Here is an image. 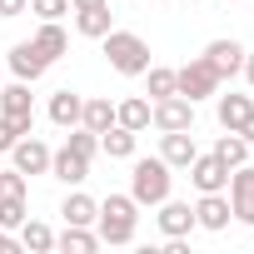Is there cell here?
Listing matches in <instances>:
<instances>
[{
  "label": "cell",
  "instance_id": "1",
  "mask_svg": "<svg viewBox=\"0 0 254 254\" xmlns=\"http://www.w3.org/2000/svg\"><path fill=\"white\" fill-rule=\"evenodd\" d=\"M135 224H140L135 194H105V199H100V214H95L100 244H130V239H135Z\"/></svg>",
  "mask_w": 254,
  "mask_h": 254
},
{
  "label": "cell",
  "instance_id": "2",
  "mask_svg": "<svg viewBox=\"0 0 254 254\" xmlns=\"http://www.w3.org/2000/svg\"><path fill=\"white\" fill-rule=\"evenodd\" d=\"M170 190H175V170L155 155V160H140L135 155V165H130V194H135V204L145 209H155L160 199H170Z\"/></svg>",
  "mask_w": 254,
  "mask_h": 254
},
{
  "label": "cell",
  "instance_id": "3",
  "mask_svg": "<svg viewBox=\"0 0 254 254\" xmlns=\"http://www.w3.org/2000/svg\"><path fill=\"white\" fill-rule=\"evenodd\" d=\"M105 60H110V70H120V75H145V70L155 65L145 35H135V30H110V35H105Z\"/></svg>",
  "mask_w": 254,
  "mask_h": 254
},
{
  "label": "cell",
  "instance_id": "4",
  "mask_svg": "<svg viewBox=\"0 0 254 254\" xmlns=\"http://www.w3.org/2000/svg\"><path fill=\"white\" fill-rule=\"evenodd\" d=\"M219 85H224V80L209 70V60H204V55H194L190 65H180V70H175V95H185V100H194V105H199V100H209V95H219Z\"/></svg>",
  "mask_w": 254,
  "mask_h": 254
},
{
  "label": "cell",
  "instance_id": "5",
  "mask_svg": "<svg viewBox=\"0 0 254 254\" xmlns=\"http://www.w3.org/2000/svg\"><path fill=\"white\" fill-rule=\"evenodd\" d=\"M0 120H10L15 135H35V100H30V85L15 80L0 90Z\"/></svg>",
  "mask_w": 254,
  "mask_h": 254
},
{
  "label": "cell",
  "instance_id": "6",
  "mask_svg": "<svg viewBox=\"0 0 254 254\" xmlns=\"http://www.w3.org/2000/svg\"><path fill=\"white\" fill-rule=\"evenodd\" d=\"M150 125L165 135V130H194V100L185 95H165V100H150Z\"/></svg>",
  "mask_w": 254,
  "mask_h": 254
},
{
  "label": "cell",
  "instance_id": "7",
  "mask_svg": "<svg viewBox=\"0 0 254 254\" xmlns=\"http://www.w3.org/2000/svg\"><path fill=\"white\" fill-rule=\"evenodd\" d=\"M229 209H234V219L239 224H254V165L244 160V165H234L229 170Z\"/></svg>",
  "mask_w": 254,
  "mask_h": 254
},
{
  "label": "cell",
  "instance_id": "8",
  "mask_svg": "<svg viewBox=\"0 0 254 254\" xmlns=\"http://www.w3.org/2000/svg\"><path fill=\"white\" fill-rule=\"evenodd\" d=\"M10 165H15L20 175H50V145L35 140V135H20V140L10 145Z\"/></svg>",
  "mask_w": 254,
  "mask_h": 254
},
{
  "label": "cell",
  "instance_id": "9",
  "mask_svg": "<svg viewBox=\"0 0 254 254\" xmlns=\"http://www.w3.org/2000/svg\"><path fill=\"white\" fill-rule=\"evenodd\" d=\"M190 185L199 190V194H214V190H224L229 185V165L209 150V155H194L190 160Z\"/></svg>",
  "mask_w": 254,
  "mask_h": 254
},
{
  "label": "cell",
  "instance_id": "10",
  "mask_svg": "<svg viewBox=\"0 0 254 254\" xmlns=\"http://www.w3.org/2000/svg\"><path fill=\"white\" fill-rule=\"evenodd\" d=\"M204 60H209V70H214L219 80H229V75H239V65H244V45H239L234 35H219V40L204 45Z\"/></svg>",
  "mask_w": 254,
  "mask_h": 254
},
{
  "label": "cell",
  "instance_id": "11",
  "mask_svg": "<svg viewBox=\"0 0 254 254\" xmlns=\"http://www.w3.org/2000/svg\"><path fill=\"white\" fill-rule=\"evenodd\" d=\"M45 70H50V60L40 55V45H35V40H15V45H10V75H15V80L35 85Z\"/></svg>",
  "mask_w": 254,
  "mask_h": 254
},
{
  "label": "cell",
  "instance_id": "12",
  "mask_svg": "<svg viewBox=\"0 0 254 254\" xmlns=\"http://www.w3.org/2000/svg\"><path fill=\"white\" fill-rule=\"evenodd\" d=\"M194 155H199L194 130H165V135H160V160H165L170 170H190Z\"/></svg>",
  "mask_w": 254,
  "mask_h": 254
},
{
  "label": "cell",
  "instance_id": "13",
  "mask_svg": "<svg viewBox=\"0 0 254 254\" xmlns=\"http://www.w3.org/2000/svg\"><path fill=\"white\" fill-rule=\"evenodd\" d=\"M229 219H234V209H229V194H224V190L199 194V204H194V224H199V229L219 234V229H229Z\"/></svg>",
  "mask_w": 254,
  "mask_h": 254
},
{
  "label": "cell",
  "instance_id": "14",
  "mask_svg": "<svg viewBox=\"0 0 254 254\" xmlns=\"http://www.w3.org/2000/svg\"><path fill=\"white\" fill-rule=\"evenodd\" d=\"M160 214V229H165V239H185L190 229H194V204H185V199H160L155 204Z\"/></svg>",
  "mask_w": 254,
  "mask_h": 254
},
{
  "label": "cell",
  "instance_id": "15",
  "mask_svg": "<svg viewBox=\"0 0 254 254\" xmlns=\"http://www.w3.org/2000/svg\"><path fill=\"white\" fill-rule=\"evenodd\" d=\"M75 30L85 40H105L115 30V15H110V0H100V5H80L75 10Z\"/></svg>",
  "mask_w": 254,
  "mask_h": 254
},
{
  "label": "cell",
  "instance_id": "16",
  "mask_svg": "<svg viewBox=\"0 0 254 254\" xmlns=\"http://www.w3.org/2000/svg\"><path fill=\"white\" fill-rule=\"evenodd\" d=\"M50 175H55L60 185H85L90 160H85V155H75L70 145H60V150H50Z\"/></svg>",
  "mask_w": 254,
  "mask_h": 254
},
{
  "label": "cell",
  "instance_id": "17",
  "mask_svg": "<svg viewBox=\"0 0 254 254\" xmlns=\"http://www.w3.org/2000/svg\"><path fill=\"white\" fill-rule=\"evenodd\" d=\"M80 110H85V95H75V90H55L50 95V125H60V130H75L80 125Z\"/></svg>",
  "mask_w": 254,
  "mask_h": 254
},
{
  "label": "cell",
  "instance_id": "18",
  "mask_svg": "<svg viewBox=\"0 0 254 254\" xmlns=\"http://www.w3.org/2000/svg\"><path fill=\"white\" fill-rule=\"evenodd\" d=\"M214 115H219V130H244V120L254 115V95H219Z\"/></svg>",
  "mask_w": 254,
  "mask_h": 254
},
{
  "label": "cell",
  "instance_id": "19",
  "mask_svg": "<svg viewBox=\"0 0 254 254\" xmlns=\"http://www.w3.org/2000/svg\"><path fill=\"white\" fill-rule=\"evenodd\" d=\"M115 125L145 135V130H150V100H145V95H125V100L115 105Z\"/></svg>",
  "mask_w": 254,
  "mask_h": 254
},
{
  "label": "cell",
  "instance_id": "20",
  "mask_svg": "<svg viewBox=\"0 0 254 254\" xmlns=\"http://www.w3.org/2000/svg\"><path fill=\"white\" fill-rule=\"evenodd\" d=\"M30 40L40 45V55H45L50 65H55V60H60V55L70 50V35H65V25H60V20H40V30H35Z\"/></svg>",
  "mask_w": 254,
  "mask_h": 254
},
{
  "label": "cell",
  "instance_id": "21",
  "mask_svg": "<svg viewBox=\"0 0 254 254\" xmlns=\"http://www.w3.org/2000/svg\"><path fill=\"white\" fill-rule=\"evenodd\" d=\"M55 249H65V254H95V249H100V234H95L90 224H65V229L55 234Z\"/></svg>",
  "mask_w": 254,
  "mask_h": 254
},
{
  "label": "cell",
  "instance_id": "22",
  "mask_svg": "<svg viewBox=\"0 0 254 254\" xmlns=\"http://www.w3.org/2000/svg\"><path fill=\"white\" fill-rule=\"evenodd\" d=\"M135 145H140V135L125 130V125H110V130L100 135V150H105L110 160H135Z\"/></svg>",
  "mask_w": 254,
  "mask_h": 254
},
{
  "label": "cell",
  "instance_id": "23",
  "mask_svg": "<svg viewBox=\"0 0 254 254\" xmlns=\"http://www.w3.org/2000/svg\"><path fill=\"white\" fill-rule=\"evenodd\" d=\"M95 214H100V199H90V194H65L60 199V219L65 224H95Z\"/></svg>",
  "mask_w": 254,
  "mask_h": 254
},
{
  "label": "cell",
  "instance_id": "24",
  "mask_svg": "<svg viewBox=\"0 0 254 254\" xmlns=\"http://www.w3.org/2000/svg\"><path fill=\"white\" fill-rule=\"evenodd\" d=\"M80 125H85V130H95V135H105L110 125H115V100H105V95L85 100V110H80Z\"/></svg>",
  "mask_w": 254,
  "mask_h": 254
},
{
  "label": "cell",
  "instance_id": "25",
  "mask_svg": "<svg viewBox=\"0 0 254 254\" xmlns=\"http://www.w3.org/2000/svg\"><path fill=\"white\" fill-rule=\"evenodd\" d=\"M20 249H30V254H50V249H55V229L40 224V219H25V224H20Z\"/></svg>",
  "mask_w": 254,
  "mask_h": 254
},
{
  "label": "cell",
  "instance_id": "26",
  "mask_svg": "<svg viewBox=\"0 0 254 254\" xmlns=\"http://www.w3.org/2000/svg\"><path fill=\"white\" fill-rule=\"evenodd\" d=\"M214 155L234 170V165H244V160H249V140H244L239 130H224V135H219V145H214Z\"/></svg>",
  "mask_w": 254,
  "mask_h": 254
},
{
  "label": "cell",
  "instance_id": "27",
  "mask_svg": "<svg viewBox=\"0 0 254 254\" xmlns=\"http://www.w3.org/2000/svg\"><path fill=\"white\" fill-rule=\"evenodd\" d=\"M145 95H150V100L175 95V70H170V65H150V70H145Z\"/></svg>",
  "mask_w": 254,
  "mask_h": 254
},
{
  "label": "cell",
  "instance_id": "28",
  "mask_svg": "<svg viewBox=\"0 0 254 254\" xmlns=\"http://www.w3.org/2000/svg\"><path fill=\"white\" fill-rule=\"evenodd\" d=\"M30 194V175H20L15 165L0 170V199H25Z\"/></svg>",
  "mask_w": 254,
  "mask_h": 254
},
{
  "label": "cell",
  "instance_id": "29",
  "mask_svg": "<svg viewBox=\"0 0 254 254\" xmlns=\"http://www.w3.org/2000/svg\"><path fill=\"white\" fill-rule=\"evenodd\" d=\"M65 145H70L75 155H85V160H95V155H100V135H95V130H85V125H75V130L65 135Z\"/></svg>",
  "mask_w": 254,
  "mask_h": 254
},
{
  "label": "cell",
  "instance_id": "30",
  "mask_svg": "<svg viewBox=\"0 0 254 254\" xmlns=\"http://www.w3.org/2000/svg\"><path fill=\"white\" fill-rule=\"evenodd\" d=\"M25 219H30L25 199H0V229H20Z\"/></svg>",
  "mask_w": 254,
  "mask_h": 254
},
{
  "label": "cell",
  "instance_id": "31",
  "mask_svg": "<svg viewBox=\"0 0 254 254\" xmlns=\"http://www.w3.org/2000/svg\"><path fill=\"white\" fill-rule=\"evenodd\" d=\"M30 15H40V20H60V15H70V0H30Z\"/></svg>",
  "mask_w": 254,
  "mask_h": 254
},
{
  "label": "cell",
  "instance_id": "32",
  "mask_svg": "<svg viewBox=\"0 0 254 254\" xmlns=\"http://www.w3.org/2000/svg\"><path fill=\"white\" fill-rule=\"evenodd\" d=\"M25 10H30V0H0V20H15Z\"/></svg>",
  "mask_w": 254,
  "mask_h": 254
},
{
  "label": "cell",
  "instance_id": "33",
  "mask_svg": "<svg viewBox=\"0 0 254 254\" xmlns=\"http://www.w3.org/2000/svg\"><path fill=\"white\" fill-rule=\"evenodd\" d=\"M15 140H20V135L10 130V120H0V155H10V145H15Z\"/></svg>",
  "mask_w": 254,
  "mask_h": 254
},
{
  "label": "cell",
  "instance_id": "34",
  "mask_svg": "<svg viewBox=\"0 0 254 254\" xmlns=\"http://www.w3.org/2000/svg\"><path fill=\"white\" fill-rule=\"evenodd\" d=\"M15 249H20V239H15L10 229H0V254H15Z\"/></svg>",
  "mask_w": 254,
  "mask_h": 254
},
{
  "label": "cell",
  "instance_id": "35",
  "mask_svg": "<svg viewBox=\"0 0 254 254\" xmlns=\"http://www.w3.org/2000/svg\"><path fill=\"white\" fill-rule=\"evenodd\" d=\"M239 75H244V80L254 85V50H244V65H239Z\"/></svg>",
  "mask_w": 254,
  "mask_h": 254
},
{
  "label": "cell",
  "instance_id": "36",
  "mask_svg": "<svg viewBox=\"0 0 254 254\" xmlns=\"http://www.w3.org/2000/svg\"><path fill=\"white\" fill-rule=\"evenodd\" d=\"M239 135H244V140H249V145H254V115H249V120H244V130H239Z\"/></svg>",
  "mask_w": 254,
  "mask_h": 254
},
{
  "label": "cell",
  "instance_id": "37",
  "mask_svg": "<svg viewBox=\"0 0 254 254\" xmlns=\"http://www.w3.org/2000/svg\"><path fill=\"white\" fill-rule=\"evenodd\" d=\"M80 5H100V0H70V10H80Z\"/></svg>",
  "mask_w": 254,
  "mask_h": 254
},
{
  "label": "cell",
  "instance_id": "38",
  "mask_svg": "<svg viewBox=\"0 0 254 254\" xmlns=\"http://www.w3.org/2000/svg\"><path fill=\"white\" fill-rule=\"evenodd\" d=\"M224 5H229V0H224Z\"/></svg>",
  "mask_w": 254,
  "mask_h": 254
}]
</instances>
